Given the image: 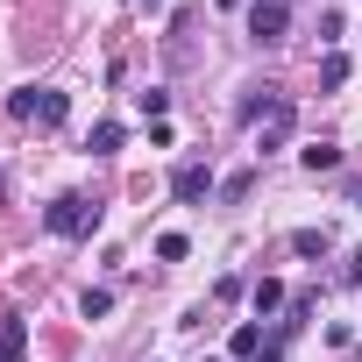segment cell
<instances>
[{
    "instance_id": "1",
    "label": "cell",
    "mask_w": 362,
    "mask_h": 362,
    "mask_svg": "<svg viewBox=\"0 0 362 362\" xmlns=\"http://www.w3.org/2000/svg\"><path fill=\"white\" fill-rule=\"evenodd\" d=\"M8 114H15V121H29V128H57V121L71 114V100H64L57 86H22V93L8 100Z\"/></svg>"
},
{
    "instance_id": "2",
    "label": "cell",
    "mask_w": 362,
    "mask_h": 362,
    "mask_svg": "<svg viewBox=\"0 0 362 362\" xmlns=\"http://www.w3.org/2000/svg\"><path fill=\"white\" fill-rule=\"evenodd\" d=\"M93 221H100V206H93L86 192H64V199H50V214H43L50 235H86Z\"/></svg>"
},
{
    "instance_id": "3",
    "label": "cell",
    "mask_w": 362,
    "mask_h": 362,
    "mask_svg": "<svg viewBox=\"0 0 362 362\" xmlns=\"http://www.w3.org/2000/svg\"><path fill=\"white\" fill-rule=\"evenodd\" d=\"M170 192L185 199V206H199V199H214V192H221V177H214V163H185V170L170 177Z\"/></svg>"
},
{
    "instance_id": "4",
    "label": "cell",
    "mask_w": 362,
    "mask_h": 362,
    "mask_svg": "<svg viewBox=\"0 0 362 362\" xmlns=\"http://www.w3.org/2000/svg\"><path fill=\"white\" fill-rule=\"evenodd\" d=\"M291 29V8H284V0H256V8H249V36L256 43H277Z\"/></svg>"
},
{
    "instance_id": "5",
    "label": "cell",
    "mask_w": 362,
    "mask_h": 362,
    "mask_svg": "<svg viewBox=\"0 0 362 362\" xmlns=\"http://www.w3.org/2000/svg\"><path fill=\"white\" fill-rule=\"evenodd\" d=\"M22 348H29V327L8 313V320H0V362H22Z\"/></svg>"
},
{
    "instance_id": "6",
    "label": "cell",
    "mask_w": 362,
    "mask_h": 362,
    "mask_svg": "<svg viewBox=\"0 0 362 362\" xmlns=\"http://www.w3.org/2000/svg\"><path fill=\"white\" fill-rule=\"evenodd\" d=\"M320 86H327V93H334V86H348V57H341V50H327V57H320Z\"/></svg>"
},
{
    "instance_id": "7",
    "label": "cell",
    "mask_w": 362,
    "mask_h": 362,
    "mask_svg": "<svg viewBox=\"0 0 362 362\" xmlns=\"http://www.w3.org/2000/svg\"><path fill=\"white\" fill-rule=\"evenodd\" d=\"M121 142H128V135H121V121H100V128H93V156H114Z\"/></svg>"
},
{
    "instance_id": "8",
    "label": "cell",
    "mask_w": 362,
    "mask_h": 362,
    "mask_svg": "<svg viewBox=\"0 0 362 362\" xmlns=\"http://www.w3.org/2000/svg\"><path fill=\"white\" fill-rule=\"evenodd\" d=\"M334 163H341L334 142H313V149H305V170H334Z\"/></svg>"
},
{
    "instance_id": "9",
    "label": "cell",
    "mask_w": 362,
    "mask_h": 362,
    "mask_svg": "<svg viewBox=\"0 0 362 362\" xmlns=\"http://www.w3.org/2000/svg\"><path fill=\"white\" fill-rule=\"evenodd\" d=\"M291 249H298V256H320V249H327V228H298Z\"/></svg>"
},
{
    "instance_id": "10",
    "label": "cell",
    "mask_w": 362,
    "mask_h": 362,
    "mask_svg": "<svg viewBox=\"0 0 362 362\" xmlns=\"http://www.w3.org/2000/svg\"><path fill=\"white\" fill-rule=\"evenodd\" d=\"M277 305H284V284L263 277V284H256V313H277Z\"/></svg>"
},
{
    "instance_id": "11",
    "label": "cell",
    "mask_w": 362,
    "mask_h": 362,
    "mask_svg": "<svg viewBox=\"0 0 362 362\" xmlns=\"http://www.w3.org/2000/svg\"><path fill=\"white\" fill-rule=\"evenodd\" d=\"M78 313H86V320H100V313H114V291H86V298H78Z\"/></svg>"
},
{
    "instance_id": "12",
    "label": "cell",
    "mask_w": 362,
    "mask_h": 362,
    "mask_svg": "<svg viewBox=\"0 0 362 362\" xmlns=\"http://www.w3.org/2000/svg\"><path fill=\"white\" fill-rule=\"evenodd\" d=\"M235 355H249V362H256V355H263V334H256V327H235Z\"/></svg>"
},
{
    "instance_id": "13",
    "label": "cell",
    "mask_w": 362,
    "mask_h": 362,
    "mask_svg": "<svg viewBox=\"0 0 362 362\" xmlns=\"http://www.w3.org/2000/svg\"><path fill=\"white\" fill-rule=\"evenodd\" d=\"M185 249H192L185 235H163V242H156V256H163V263H185Z\"/></svg>"
},
{
    "instance_id": "14",
    "label": "cell",
    "mask_w": 362,
    "mask_h": 362,
    "mask_svg": "<svg viewBox=\"0 0 362 362\" xmlns=\"http://www.w3.org/2000/svg\"><path fill=\"white\" fill-rule=\"evenodd\" d=\"M135 100H142V114H149V121H163V107H170V93H156V86H149V93H135Z\"/></svg>"
},
{
    "instance_id": "15",
    "label": "cell",
    "mask_w": 362,
    "mask_h": 362,
    "mask_svg": "<svg viewBox=\"0 0 362 362\" xmlns=\"http://www.w3.org/2000/svg\"><path fill=\"white\" fill-rule=\"evenodd\" d=\"M348 284H362V249H355V256H348Z\"/></svg>"
},
{
    "instance_id": "16",
    "label": "cell",
    "mask_w": 362,
    "mask_h": 362,
    "mask_svg": "<svg viewBox=\"0 0 362 362\" xmlns=\"http://www.w3.org/2000/svg\"><path fill=\"white\" fill-rule=\"evenodd\" d=\"M256 362H277V348H263V355H256Z\"/></svg>"
},
{
    "instance_id": "17",
    "label": "cell",
    "mask_w": 362,
    "mask_h": 362,
    "mask_svg": "<svg viewBox=\"0 0 362 362\" xmlns=\"http://www.w3.org/2000/svg\"><path fill=\"white\" fill-rule=\"evenodd\" d=\"M355 214H362V192H355Z\"/></svg>"
},
{
    "instance_id": "18",
    "label": "cell",
    "mask_w": 362,
    "mask_h": 362,
    "mask_svg": "<svg viewBox=\"0 0 362 362\" xmlns=\"http://www.w3.org/2000/svg\"><path fill=\"white\" fill-rule=\"evenodd\" d=\"M149 8H156V0H149Z\"/></svg>"
}]
</instances>
